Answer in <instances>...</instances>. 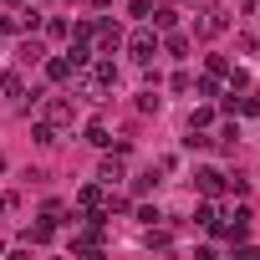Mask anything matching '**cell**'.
<instances>
[{
    "label": "cell",
    "mask_w": 260,
    "mask_h": 260,
    "mask_svg": "<svg viewBox=\"0 0 260 260\" xmlns=\"http://www.w3.org/2000/svg\"><path fill=\"white\" fill-rule=\"evenodd\" d=\"M194 92H199V97H219V77H214V72H204V77L194 82Z\"/></svg>",
    "instance_id": "18"
},
{
    "label": "cell",
    "mask_w": 260,
    "mask_h": 260,
    "mask_svg": "<svg viewBox=\"0 0 260 260\" xmlns=\"http://www.w3.org/2000/svg\"><path fill=\"white\" fill-rule=\"evenodd\" d=\"M127 16H133V21H148V16H153V0H127Z\"/></svg>",
    "instance_id": "24"
},
{
    "label": "cell",
    "mask_w": 260,
    "mask_h": 260,
    "mask_svg": "<svg viewBox=\"0 0 260 260\" xmlns=\"http://www.w3.org/2000/svg\"><path fill=\"white\" fill-rule=\"evenodd\" d=\"M87 143L92 148H112V133H107L102 122H87Z\"/></svg>",
    "instance_id": "16"
},
{
    "label": "cell",
    "mask_w": 260,
    "mask_h": 260,
    "mask_svg": "<svg viewBox=\"0 0 260 260\" xmlns=\"http://www.w3.org/2000/svg\"><path fill=\"white\" fill-rule=\"evenodd\" d=\"M16 56H21V67H36V61H46V46H41V41H21Z\"/></svg>",
    "instance_id": "13"
},
{
    "label": "cell",
    "mask_w": 260,
    "mask_h": 260,
    "mask_svg": "<svg viewBox=\"0 0 260 260\" xmlns=\"http://www.w3.org/2000/svg\"><path fill=\"white\" fill-rule=\"evenodd\" d=\"M214 143H219V148H235V143H240V122H235V117L219 127V138H214Z\"/></svg>",
    "instance_id": "17"
},
{
    "label": "cell",
    "mask_w": 260,
    "mask_h": 260,
    "mask_svg": "<svg viewBox=\"0 0 260 260\" xmlns=\"http://www.w3.org/2000/svg\"><path fill=\"white\" fill-rule=\"evenodd\" d=\"M72 117H77L72 97H46V102H41V122H51L56 133H61V127H72Z\"/></svg>",
    "instance_id": "2"
},
{
    "label": "cell",
    "mask_w": 260,
    "mask_h": 260,
    "mask_svg": "<svg viewBox=\"0 0 260 260\" xmlns=\"http://www.w3.org/2000/svg\"><path fill=\"white\" fill-rule=\"evenodd\" d=\"M0 97H26V77L21 72H0Z\"/></svg>",
    "instance_id": "11"
},
{
    "label": "cell",
    "mask_w": 260,
    "mask_h": 260,
    "mask_svg": "<svg viewBox=\"0 0 260 260\" xmlns=\"http://www.w3.org/2000/svg\"><path fill=\"white\" fill-rule=\"evenodd\" d=\"M122 46H127V56H133L138 67H148V61L158 56V36H153V31H133V36H127Z\"/></svg>",
    "instance_id": "3"
},
{
    "label": "cell",
    "mask_w": 260,
    "mask_h": 260,
    "mask_svg": "<svg viewBox=\"0 0 260 260\" xmlns=\"http://www.w3.org/2000/svg\"><path fill=\"white\" fill-rule=\"evenodd\" d=\"M36 143H41V148H51V143H56V127H51V122H41V117H36Z\"/></svg>",
    "instance_id": "25"
},
{
    "label": "cell",
    "mask_w": 260,
    "mask_h": 260,
    "mask_svg": "<svg viewBox=\"0 0 260 260\" xmlns=\"http://www.w3.org/2000/svg\"><path fill=\"white\" fill-rule=\"evenodd\" d=\"M148 21H153V26H158V31H174V26H179V11H153V16H148Z\"/></svg>",
    "instance_id": "22"
},
{
    "label": "cell",
    "mask_w": 260,
    "mask_h": 260,
    "mask_svg": "<svg viewBox=\"0 0 260 260\" xmlns=\"http://www.w3.org/2000/svg\"><path fill=\"white\" fill-rule=\"evenodd\" d=\"M235 112H245V117H260V92H245V97L235 102Z\"/></svg>",
    "instance_id": "21"
},
{
    "label": "cell",
    "mask_w": 260,
    "mask_h": 260,
    "mask_svg": "<svg viewBox=\"0 0 260 260\" xmlns=\"http://www.w3.org/2000/svg\"><path fill=\"white\" fill-rule=\"evenodd\" d=\"M255 21H260V16H255Z\"/></svg>",
    "instance_id": "30"
},
{
    "label": "cell",
    "mask_w": 260,
    "mask_h": 260,
    "mask_svg": "<svg viewBox=\"0 0 260 260\" xmlns=\"http://www.w3.org/2000/svg\"><path fill=\"white\" fill-rule=\"evenodd\" d=\"M92 6H112V0H92Z\"/></svg>",
    "instance_id": "29"
},
{
    "label": "cell",
    "mask_w": 260,
    "mask_h": 260,
    "mask_svg": "<svg viewBox=\"0 0 260 260\" xmlns=\"http://www.w3.org/2000/svg\"><path fill=\"white\" fill-rule=\"evenodd\" d=\"M158 107H164V97H158L153 87H143V92H138V112H158Z\"/></svg>",
    "instance_id": "19"
},
{
    "label": "cell",
    "mask_w": 260,
    "mask_h": 260,
    "mask_svg": "<svg viewBox=\"0 0 260 260\" xmlns=\"http://www.w3.org/2000/svg\"><path fill=\"white\" fill-rule=\"evenodd\" d=\"M67 56H72V67H87V61H92V46H87V41H72Z\"/></svg>",
    "instance_id": "23"
},
{
    "label": "cell",
    "mask_w": 260,
    "mask_h": 260,
    "mask_svg": "<svg viewBox=\"0 0 260 260\" xmlns=\"http://www.w3.org/2000/svg\"><path fill=\"white\" fill-rule=\"evenodd\" d=\"M224 26H230V16H224L219 6H204V11H199V21H194V36L214 41V36H224Z\"/></svg>",
    "instance_id": "4"
},
{
    "label": "cell",
    "mask_w": 260,
    "mask_h": 260,
    "mask_svg": "<svg viewBox=\"0 0 260 260\" xmlns=\"http://www.w3.org/2000/svg\"><path fill=\"white\" fill-rule=\"evenodd\" d=\"M41 31H46V41H67V36H72V26H67L61 16H51V21H41Z\"/></svg>",
    "instance_id": "15"
},
{
    "label": "cell",
    "mask_w": 260,
    "mask_h": 260,
    "mask_svg": "<svg viewBox=\"0 0 260 260\" xmlns=\"http://www.w3.org/2000/svg\"><path fill=\"white\" fill-rule=\"evenodd\" d=\"M92 36H97V56H112V51L122 46V26H117V21H102Z\"/></svg>",
    "instance_id": "7"
},
{
    "label": "cell",
    "mask_w": 260,
    "mask_h": 260,
    "mask_svg": "<svg viewBox=\"0 0 260 260\" xmlns=\"http://www.w3.org/2000/svg\"><path fill=\"white\" fill-rule=\"evenodd\" d=\"M194 224H204V230H219V209H214V199H204V204L194 209Z\"/></svg>",
    "instance_id": "14"
},
{
    "label": "cell",
    "mask_w": 260,
    "mask_h": 260,
    "mask_svg": "<svg viewBox=\"0 0 260 260\" xmlns=\"http://www.w3.org/2000/svg\"><path fill=\"white\" fill-rule=\"evenodd\" d=\"M46 77H51V82H72V77H77L72 56H51V61H46Z\"/></svg>",
    "instance_id": "10"
},
{
    "label": "cell",
    "mask_w": 260,
    "mask_h": 260,
    "mask_svg": "<svg viewBox=\"0 0 260 260\" xmlns=\"http://www.w3.org/2000/svg\"><path fill=\"white\" fill-rule=\"evenodd\" d=\"M112 82H117L112 56H92L87 67H77V92H82L87 102H107V97H112Z\"/></svg>",
    "instance_id": "1"
},
{
    "label": "cell",
    "mask_w": 260,
    "mask_h": 260,
    "mask_svg": "<svg viewBox=\"0 0 260 260\" xmlns=\"http://www.w3.org/2000/svg\"><path fill=\"white\" fill-rule=\"evenodd\" d=\"M117 179H127V153H122V148H112V153L97 164V184H102V189H112Z\"/></svg>",
    "instance_id": "5"
},
{
    "label": "cell",
    "mask_w": 260,
    "mask_h": 260,
    "mask_svg": "<svg viewBox=\"0 0 260 260\" xmlns=\"http://www.w3.org/2000/svg\"><path fill=\"white\" fill-rule=\"evenodd\" d=\"M209 122H214V107H194L189 112V127H209Z\"/></svg>",
    "instance_id": "26"
},
{
    "label": "cell",
    "mask_w": 260,
    "mask_h": 260,
    "mask_svg": "<svg viewBox=\"0 0 260 260\" xmlns=\"http://www.w3.org/2000/svg\"><path fill=\"white\" fill-rule=\"evenodd\" d=\"M138 219H143V224H158L164 214H158V204H143V209H138Z\"/></svg>",
    "instance_id": "27"
},
{
    "label": "cell",
    "mask_w": 260,
    "mask_h": 260,
    "mask_svg": "<svg viewBox=\"0 0 260 260\" xmlns=\"http://www.w3.org/2000/svg\"><path fill=\"white\" fill-rule=\"evenodd\" d=\"M158 174H164V169H148V174H138V179H133V194H148V189H158Z\"/></svg>",
    "instance_id": "20"
},
{
    "label": "cell",
    "mask_w": 260,
    "mask_h": 260,
    "mask_svg": "<svg viewBox=\"0 0 260 260\" xmlns=\"http://www.w3.org/2000/svg\"><path fill=\"white\" fill-rule=\"evenodd\" d=\"M51 235H56V219H46V214H41L36 224H26V235H21V240H26V245H46Z\"/></svg>",
    "instance_id": "9"
},
{
    "label": "cell",
    "mask_w": 260,
    "mask_h": 260,
    "mask_svg": "<svg viewBox=\"0 0 260 260\" xmlns=\"http://www.w3.org/2000/svg\"><path fill=\"white\" fill-rule=\"evenodd\" d=\"M11 209H16V194H0V219H6Z\"/></svg>",
    "instance_id": "28"
},
{
    "label": "cell",
    "mask_w": 260,
    "mask_h": 260,
    "mask_svg": "<svg viewBox=\"0 0 260 260\" xmlns=\"http://www.w3.org/2000/svg\"><path fill=\"white\" fill-rule=\"evenodd\" d=\"M194 189L204 199H214V194H224V174L219 169H194Z\"/></svg>",
    "instance_id": "8"
},
{
    "label": "cell",
    "mask_w": 260,
    "mask_h": 260,
    "mask_svg": "<svg viewBox=\"0 0 260 260\" xmlns=\"http://www.w3.org/2000/svg\"><path fill=\"white\" fill-rule=\"evenodd\" d=\"M158 46H164V51H169V56H179V61H184V56H189V36H179V31H169V36H164V41H158Z\"/></svg>",
    "instance_id": "12"
},
{
    "label": "cell",
    "mask_w": 260,
    "mask_h": 260,
    "mask_svg": "<svg viewBox=\"0 0 260 260\" xmlns=\"http://www.w3.org/2000/svg\"><path fill=\"white\" fill-rule=\"evenodd\" d=\"M77 209H82V214H107V194H102V184H82V189H77Z\"/></svg>",
    "instance_id": "6"
}]
</instances>
